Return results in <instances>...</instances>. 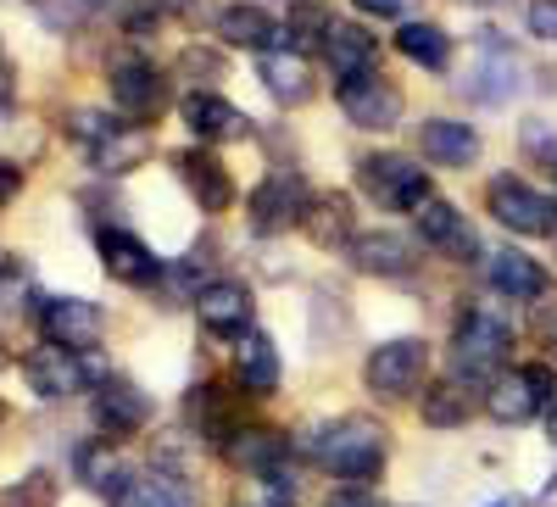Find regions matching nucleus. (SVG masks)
<instances>
[{"mask_svg": "<svg viewBox=\"0 0 557 507\" xmlns=\"http://www.w3.org/2000/svg\"><path fill=\"white\" fill-rule=\"evenodd\" d=\"M462 419H469V391H462L457 380H441L424 391V424L435 430H457Z\"/></svg>", "mask_w": 557, "mask_h": 507, "instance_id": "473e14b6", "label": "nucleus"}, {"mask_svg": "<svg viewBox=\"0 0 557 507\" xmlns=\"http://www.w3.org/2000/svg\"><path fill=\"white\" fill-rule=\"evenodd\" d=\"M323 507H380V502L368 496V491H335V496L323 502Z\"/></svg>", "mask_w": 557, "mask_h": 507, "instance_id": "a19ab883", "label": "nucleus"}, {"mask_svg": "<svg viewBox=\"0 0 557 507\" xmlns=\"http://www.w3.org/2000/svg\"><path fill=\"white\" fill-rule=\"evenodd\" d=\"M351 7H357V12H368V17H401V12L412 7V0H351Z\"/></svg>", "mask_w": 557, "mask_h": 507, "instance_id": "ea45409f", "label": "nucleus"}, {"mask_svg": "<svg viewBox=\"0 0 557 507\" xmlns=\"http://www.w3.org/2000/svg\"><path fill=\"white\" fill-rule=\"evenodd\" d=\"M552 435H557V419H552Z\"/></svg>", "mask_w": 557, "mask_h": 507, "instance_id": "de8ad7c7", "label": "nucleus"}, {"mask_svg": "<svg viewBox=\"0 0 557 507\" xmlns=\"http://www.w3.org/2000/svg\"><path fill=\"white\" fill-rule=\"evenodd\" d=\"M101 268L112 273L117 285H157L162 280V262H157V251L139 240V235H128V228H101Z\"/></svg>", "mask_w": 557, "mask_h": 507, "instance_id": "ddd939ff", "label": "nucleus"}, {"mask_svg": "<svg viewBox=\"0 0 557 507\" xmlns=\"http://www.w3.org/2000/svg\"><path fill=\"white\" fill-rule=\"evenodd\" d=\"M491 285L502 296H513V301H541L552 290V273L535 257H524V251H496L491 257Z\"/></svg>", "mask_w": 557, "mask_h": 507, "instance_id": "5701e85b", "label": "nucleus"}, {"mask_svg": "<svg viewBox=\"0 0 557 507\" xmlns=\"http://www.w3.org/2000/svg\"><path fill=\"white\" fill-rule=\"evenodd\" d=\"M262 84H268V96H273V101H285V107L312 101V67H307V57L285 51V45L262 51Z\"/></svg>", "mask_w": 557, "mask_h": 507, "instance_id": "4be33fe9", "label": "nucleus"}, {"mask_svg": "<svg viewBox=\"0 0 557 507\" xmlns=\"http://www.w3.org/2000/svg\"><path fill=\"white\" fill-rule=\"evenodd\" d=\"M178 178L201 201V212H228V201H235V184L212 151H178Z\"/></svg>", "mask_w": 557, "mask_h": 507, "instance_id": "a211bd4d", "label": "nucleus"}, {"mask_svg": "<svg viewBox=\"0 0 557 507\" xmlns=\"http://www.w3.org/2000/svg\"><path fill=\"white\" fill-rule=\"evenodd\" d=\"M0 507H57V480L45 469H28L23 480H12L0 491Z\"/></svg>", "mask_w": 557, "mask_h": 507, "instance_id": "72a5a7b5", "label": "nucleus"}, {"mask_svg": "<svg viewBox=\"0 0 557 507\" xmlns=\"http://www.w3.org/2000/svg\"><path fill=\"white\" fill-rule=\"evenodd\" d=\"M17 290H28V268L23 262H0V307H12Z\"/></svg>", "mask_w": 557, "mask_h": 507, "instance_id": "e433bc0d", "label": "nucleus"}, {"mask_svg": "<svg viewBox=\"0 0 557 507\" xmlns=\"http://www.w3.org/2000/svg\"><path fill=\"white\" fill-rule=\"evenodd\" d=\"M462 89H469L474 101H507L519 89V57L513 45H502L496 34L480 39V62L469 67V78H462Z\"/></svg>", "mask_w": 557, "mask_h": 507, "instance_id": "4468645a", "label": "nucleus"}, {"mask_svg": "<svg viewBox=\"0 0 557 507\" xmlns=\"http://www.w3.org/2000/svg\"><path fill=\"white\" fill-rule=\"evenodd\" d=\"M107 7H112V0H45V23H51V28H73V23H89Z\"/></svg>", "mask_w": 557, "mask_h": 507, "instance_id": "f704fd0d", "label": "nucleus"}, {"mask_svg": "<svg viewBox=\"0 0 557 507\" xmlns=\"http://www.w3.org/2000/svg\"><path fill=\"white\" fill-rule=\"evenodd\" d=\"M12 107H17V73H12L7 57H0V123L12 118Z\"/></svg>", "mask_w": 557, "mask_h": 507, "instance_id": "4c0bfd02", "label": "nucleus"}, {"mask_svg": "<svg viewBox=\"0 0 557 507\" xmlns=\"http://www.w3.org/2000/svg\"><path fill=\"white\" fill-rule=\"evenodd\" d=\"M39 330L45 346H62V351H96L107 335V312L84 296H51L39 307Z\"/></svg>", "mask_w": 557, "mask_h": 507, "instance_id": "0eeeda50", "label": "nucleus"}, {"mask_svg": "<svg viewBox=\"0 0 557 507\" xmlns=\"http://www.w3.org/2000/svg\"><path fill=\"white\" fill-rule=\"evenodd\" d=\"M485 207L502 228H513V235H552L557 228V207L541 190H530L524 178H496L485 190Z\"/></svg>", "mask_w": 557, "mask_h": 507, "instance_id": "6e6552de", "label": "nucleus"}, {"mask_svg": "<svg viewBox=\"0 0 557 507\" xmlns=\"http://www.w3.org/2000/svg\"><path fill=\"white\" fill-rule=\"evenodd\" d=\"M117 507H201V496H196V485L184 480V474L157 469L146 480H128V491L117 496Z\"/></svg>", "mask_w": 557, "mask_h": 507, "instance_id": "b1692460", "label": "nucleus"}, {"mask_svg": "<svg viewBox=\"0 0 557 507\" xmlns=\"http://www.w3.org/2000/svg\"><path fill=\"white\" fill-rule=\"evenodd\" d=\"M312 457L341 480H374L385 469V424L362 419V412H346V419L323 424L312 435Z\"/></svg>", "mask_w": 557, "mask_h": 507, "instance_id": "f257e3e1", "label": "nucleus"}, {"mask_svg": "<svg viewBox=\"0 0 557 507\" xmlns=\"http://www.w3.org/2000/svg\"><path fill=\"white\" fill-rule=\"evenodd\" d=\"M196 312H201V330L212 335H251V290L235 280H212L196 296Z\"/></svg>", "mask_w": 557, "mask_h": 507, "instance_id": "dca6fc26", "label": "nucleus"}, {"mask_svg": "<svg viewBox=\"0 0 557 507\" xmlns=\"http://www.w3.org/2000/svg\"><path fill=\"white\" fill-rule=\"evenodd\" d=\"M223 452H228V463L268 474V469H278V457H285V435H273V430H235L223 441Z\"/></svg>", "mask_w": 557, "mask_h": 507, "instance_id": "cd10ccee", "label": "nucleus"}, {"mask_svg": "<svg viewBox=\"0 0 557 507\" xmlns=\"http://www.w3.org/2000/svg\"><path fill=\"white\" fill-rule=\"evenodd\" d=\"M330 28H335V17L330 12H323L318 7V0H296V7H290V17H285V51H307V45H318V39H330Z\"/></svg>", "mask_w": 557, "mask_h": 507, "instance_id": "7c9ffc66", "label": "nucleus"}, {"mask_svg": "<svg viewBox=\"0 0 557 507\" xmlns=\"http://www.w3.org/2000/svg\"><path fill=\"white\" fill-rule=\"evenodd\" d=\"M23 190V168L17 162H7V157H0V212H7L12 207V196Z\"/></svg>", "mask_w": 557, "mask_h": 507, "instance_id": "58836bf2", "label": "nucleus"}, {"mask_svg": "<svg viewBox=\"0 0 557 507\" xmlns=\"http://www.w3.org/2000/svg\"><path fill=\"white\" fill-rule=\"evenodd\" d=\"M96 424L107 430V441H123V435H139L151 424V396L128 385V380H101L96 385Z\"/></svg>", "mask_w": 557, "mask_h": 507, "instance_id": "f8f14e48", "label": "nucleus"}, {"mask_svg": "<svg viewBox=\"0 0 557 507\" xmlns=\"http://www.w3.org/2000/svg\"><path fill=\"white\" fill-rule=\"evenodd\" d=\"M23 374H28V391L45 396V401H62V396H78L84 385L112 380V374H101V362L89 357V351H62V346H39V351H28Z\"/></svg>", "mask_w": 557, "mask_h": 507, "instance_id": "39448f33", "label": "nucleus"}, {"mask_svg": "<svg viewBox=\"0 0 557 507\" xmlns=\"http://www.w3.org/2000/svg\"><path fill=\"white\" fill-rule=\"evenodd\" d=\"M418 235H424V246L430 251H441V257H457V262H469L474 257V228H469V218H462L451 201H424L418 207Z\"/></svg>", "mask_w": 557, "mask_h": 507, "instance_id": "2eb2a0df", "label": "nucleus"}, {"mask_svg": "<svg viewBox=\"0 0 557 507\" xmlns=\"http://www.w3.org/2000/svg\"><path fill=\"white\" fill-rule=\"evenodd\" d=\"M357 184L380 207H391V212H418V207L430 201V173L418 168V162H407V157H396V151L362 157L357 162Z\"/></svg>", "mask_w": 557, "mask_h": 507, "instance_id": "20e7f679", "label": "nucleus"}, {"mask_svg": "<svg viewBox=\"0 0 557 507\" xmlns=\"http://www.w3.org/2000/svg\"><path fill=\"white\" fill-rule=\"evenodd\" d=\"M546 507H557V480H552V485H546Z\"/></svg>", "mask_w": 557, "mask_h": 507, "instance_id": "79ce46f5", "label": "nucleus"}, {"mask_svg": "<svg viewBox=\"0 0 557 507\" xmlns=\"http://www.w3.org/2000/svg\"><path fill=\"white\" fill-rule=\"evenodd\" d=\"M107 89H112V107H117L123 118H134V123L157 118L162 101H168L162 73H157L151 62H139V57H117V62L107 67Z\"/></svg>", "mask_w": 557, "mask_h": 507, "instance_id": "1a4fd4ad", "label": "nucleus"}, {"mask_svg": "<svg viewBox=\"0 0 557 507\" xmlns=\"http://www.w3.org/2000/svg\"><path fill=\"white\" fill-rule=\"evenodd\" d=\"M552 173H557V151H552Z\"/></svg>", "mask_w": 557, "mask_h": 507, "instance_id": "a18cd8bd", "label": "nucleus"}, {"mask_svg": "<svg viewBox=\"0 0 557 507\" xmlns=\"http://www.w3.org/2000/svg\"><path fill=\"white\" fill-rule=\"evenodd\" d=\"M424 374H430V346L424 341H385V346H374L368 351V362H362V380H368V391L374 396H412L418 385H424Z\"/></svg>", "mask_w": 557, "mask_h": 507, "instance_id": "423d86ee", "label": "nucleus"}, {"mask_svg": "<svg viewBox=\"0 0 557 507\" xmlns=\"http://www.w3.org/2000/svg\"><path fill=\"white\" fill-rule=\"evenodd\" d=\"M491 507H524V502H491Z\"/></svg>", "mask_w": 557, "mask_h": 507, "instance_id": "37998d69", "label": "nucleus"}, {"mask_svg": "<svg viewBox=\"0 0 557 507\" xmlns=\"http://www.w3.org/2000/svg\"><path fill=\"white\" fill-rule=\"evenodd\" d=\"M235 368H240V385H246L251 396H268V391H278V351H273V341H268L262 330L240 335Z\"/></svg>", "mask_w": 557, "mask_h": 507, "instance_id": "bb28decb", "label": "nucleus"}, {"mask_svg": "<svg viewBox=\"0 0 557 507\" xmlns=\"http://www.w3.org/2000/svg\"><path fill=\"white\" fill-rule=\"evenodd\" d=\"M307 228L318 246H335V240H351V201L346 196H323L307 207Z\"/></svg>", "mask_w": 557, "mask_h": 507, "instance_id": "2f4dec72", "label": "nucleus"}, {"mask_svg": "<svg viewBox=\"0 0 557 507\" xmlns=\"http://www.w3.org/2000/svg\"><path fill=\"white\" fill-rule=\"evenodd\" d=\"M307 178L301 173H268L257 190H251V223L262 228V235H278V228L290 223H307Z\"/></svg>", "mask_w": 557, "mask_h": 507, "instance_id": "9b49d317", "label": "nucleus"}, {"mask_svg": "<svg viewBox=\"0 0 557 507\" xmlns=\"http://www.w3.org/2000/svg\"><path fill=\"white\" fill-rule=\"evenodd\" d=\"M485 412H491L496 424H524V419H535V412H541V396H535V385H530L524 368H519V374H502V380L491 385Z\"/></svg>", "mask_w": 557, "mask_h": 507, "instance_id": "393cba45", "label": "nucleus"}, {"mask_svg": "<svg viewBox=\"0 0 557 507\" xmlns=\"http://www.w3.org/2000/svg\"><path fill=\"white\" fill-rule=\"evenodd\" d=\"M474 7H496V0H474Z\"/></svg>", "mask_w": 557, "mask_h": 507, "instance_id": "c03bdc74", "label": "nucleus"}, {"mask_svg": "<svg viewBox=\"0 0 557 507\" xmlns=\"http://www.w3.org/2000/svg\"><path fill=\"white\" fill-rule=\"evenodd\" d=\"M530 34L557 39V0H530Z\"/></svg>", "mask_w": 557, "mask_h": 507, "instance_id": "c9c22d12", "label": "nucleus"}, {"mask_svg": "<svg viewBox=\"0 0 557 507\" xmlns=\"http://www.w3.org/2000/svg\"><path fill=\"white\" fill-rule=\"evenodd\" d=\"M396 51L407 57V62H418V67H446L451 62V39L435 28V23H407L401 34H396Z\"/></svg>", "mask_w": 557, "mask_h": 507, "instance_id": "c756f323", "label": "nucleus"}, {"mask_svg": "<svg viewBox=\"0 0 557 507\" xmlns=\"http://www.w3.org/2000/svg\"><path fill=\"white\" fill-rule=\"evenodd\" d=\"M73 140L89 151V162H96L101 173H134L139 162L151 157V134L134 128V123H112L101 112H73Z\"/></svg>", "mask_w": 557, "mask_h": 507, "instance_id": "7ed1b4c3", "label": "nucleus"}, {"mask_svg": "<svg viewBox=\"0 0 557 507\" xmlns=\"http://www.w3.org/2000/svg\"><path fill=\"white\" fill-rule=\"evenodd\" d=\"M218 34L228 39V45H240V51H273V17L262 12V7H228L223 17H218Z\"/></svg>", "mask_w": 557, "mask_h": 507, "instance_id": "c85d7f7f", "label": "nucleus"}, {"mask_svg": "<svg viewBox=\"0 0 557 507\" xmlns=\"http://www.w3.org/2000/svg\"><path fill=\"white\" fill-rule=\"evenodd\" d=\"M341 112H346L357 128L385 134V128L401 123L407 101H401V89H396L385 73H362V78H346V84H341Z\"/></svg>", "mask_w": 557, "mask_h": 507, "instance_id": "9d476101", "label": "nucleus"}, {"mask_svg": "<svg viewBox=\"0 0 557 507\" xmlns=\"http://www.w3.org/2000/svg\"><path fill=\"white\" fill-rule=\"evenodd\" d=\"M323 57H330L335 78L346 84V78L374 73V62H380V39L368 34V28H357V23H335L330 39H323Z\"/></svg>", "mask_w": 557, "mask_h": 507, "instance_id": "412c9836", "label": "nucleus"}, {"mask_svg": "<svg viewBox=\"0 0 557 507\" xmlns=\"http://www.w3.org/2000/svg\"><path fill=\"white\" fill-rule=\"evenodd\" d=\"M184 123H190L196 140H240V134L251 128L246 112H235L223 96H212V89H196V96H184Z\"/></svg>", "mask_w": 557, "mask_h": 507, "instance_id": "aec40b11", "label": "nucleus"}, {"mask_svg": "<svg viewBox=\"0 0 557 507\" xmlns=\"http://www.w3.org/2000/svg\"><path fill=\"white\" fill-rule=\"evenodd\" d=\"M507 346H513V335H507L502 318L491 312H469L457 324L451 335V368H457V380H469V385H496L502 380V362H507Z\"/></svg>", "mask_w": 557, "mask_h": 507, "instance_id": "f03ea898", "label": "nucleus"}, {"mask_svg": "<svg viewBox=\"0 0 557 507\" xmlns=\"http://www.w3.org/2000/svg\"><path fill=\"white\" fill-rule=\"evenodd\" d=\"M73 474H78L89 491H107V496H123V491H128V474H123V463L112 457V441H84V446L73 452Z\"/></svg>", "mask_w": 557, "mask_h": 507, "instance_id": "a878e982", "label": "nucleus"}, {"mask_svg": "<svg viewBox=\"0 0 557 507\" xmlns=\"http://www.w3.org/2000/svg\"><path fill=\"white\" fill-rule=\"evenodd\" d=\"M418 146H424V157L435 168H469L480 157V134L469 123H457V118H430L424 128H418Z\"/></svg>", "mask_w": 557, "mask_h": 507, "instance_id": "6ab92c4d", "label": "nucleus"}, {"mask_svg": "<svg viewBox=\"0 0 557 507\" xmlns=\"http://www.w3.org/2000/svg\"><path fill=\"white\" fill-rule=\"evenodd\" d=\"M346 257L357 273H385V280H396V273H407L418 257L401 235H391V228H368V235H351L346 240Z\"/></svg>", "mask_w": 557, "mask_h": 507, "instance_id": "f3484780", "label": "nucleus"}, {"mask_svg": "<svg viewBox=\"0 0 557 507\" xmlns=\"http://www.w3.org/2000/svg\"><path fill=\"white\" fill-rule=\"evenodd\" d=\"M0 368H7V351H0Z\"/></svg>", "mask_w": 557, "mask_h": 507, "instance_id": "49530a36", "label": "nucleus"}]
</instances>
